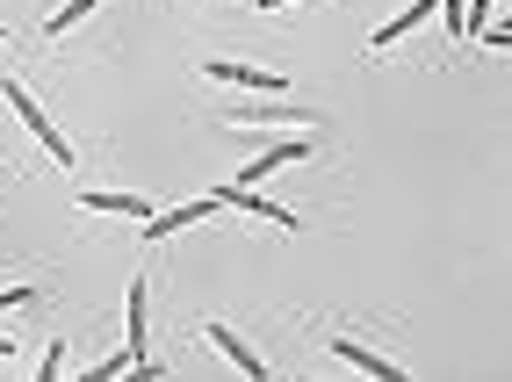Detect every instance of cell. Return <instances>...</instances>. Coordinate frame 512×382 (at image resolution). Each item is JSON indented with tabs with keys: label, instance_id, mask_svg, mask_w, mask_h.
<instances>
[{
	"label": "cell",
	"instance_id": "8fae6325",
	"mask_svg": "<svg viewBox=\"0 0 512 382\" xmlns=\"http://www.w3.org/2000/svg\"><path fill=\"white\" fill-rule=\"evenodd\" d=\"M101 8V0H58V8L44 15V37H65V29H73V22H87Z\"/></svg>",
	"mask_w": 512,
	"mask_h": 382
},
{
	"label": "cell",
	"instance_id": "277c9868",
	"mask_svg": "<svg viewBox=\"0 0 512 382\" xmlns=\"http://www.w3.org/2000/svg\"><path fill=\"white\" fill-rule=\"evenodd\" d=\"M217 210H246V217H267V224H282V231H296V210H282V202H260L253 188H217Z\"/></svg>",
	"mask_w": 512,
	"mask_h": 382
},
{
	"label": "cell",
	"instance_id": "ba28073f",
	"mask_svg": "<svg viewBox=\"0 0 512 382\" xmlns=\"http://www.w3.org/2000/svg\"><path fill=\"white\" fill-rule=\"evenodd\" d=\"M145 289H152V282H130V296H123V346H130L138 361H145V303H152Z\"/></svg>",
	"mask_w": 512,
	"mask_h": 382
},
{
	"label": "cell",
	"instance_id": "8992f818",
	"mask_svg": "<svg viewBox=\"0 0 512 382\" xmlns=\"http://www.w3.org/2000/svg\"><path fill=\"white\" fill-rule=\"evenodd\" d=\"M332 354L347 361V368H361V375H383V382H397V375H404L397 361H383V354H375V346H361V339H347V332L332 339Z\"/></svg>",
	"mask_w": 512,
	"mask_h": 382
},
{
	"label": "cell",
	"instance_id": "5bb4252c",
	"mask_svg": "<svg viewBox=\"0 0 512 382\" xmlns=\"http://www.w3.org/2000/svg\"><path fill=\"white\" fill-rule=\"evenodd\" d=\"M253 8H260V15H275V8H289V0H253Z\"/></svg>",
	"mask_w": 512,
	"mask_h": 382
},
{
	"label": "cell",
	"instance_id": "4fadbf2b",
	"mask_svg": "<svg viewBox=\"0 0 512 382\" xmlns=\"http://www.w3.org/2000/svg\"><path fill=\"white\" fill-rule=\"evenodd\" d=\"M440 15H448V37L462 44V0H440Z\"/></svg>",
	"mask_w": 512,
	"mask_h": 382
},
{
	"label": "cell",
	"instance_id": "52a82bcc",
	"mask_svg": "<svg viewBox=\"0 0 512 382\" xmlns=\"http://www.w3.org/2000/svg\"><path fill=\"white\" fill-rule=\"evenodd\" d=\"M80 210H101V217H138V224H145V217H152V202H145V195H116V188H87V195H80Z\"/></svg>",
	"mask_w": 512,
	"mask_h": 382
},
{
	"label": "cell",
	"instance_id": "6da1fadb",
	"mask_svg": "<svg viewBox=\"0 0 512 382\" xmlns=\"http://www.w3.org/2000/svg\"><path fill=\"white\" fill-rule=\"evenodd\" d=\"M0 101H8V109L22 116V130L37 137V145H44V152H51L58 166H73V137H65V130H58V123H51V116L37 109V94H29L22 80H0Z\"/></svg>",
	"mask_w": 512,
	"mask_h": 382
},
{
	"label": "cell",
	"instance_id": "9c48e42d",
	"mask_svg": "<svg viewBox=\"0 0 512 382\" xmlns=\"http://www.w3.org/2000/svg\"><path fill=\"white\" fill-rule=\"evenodd\" d=\"M433 8H440V0H404V15H397V22H383V29H375V51L404 44V37H412V29H419V22H426Z\"/></svg>",
	"mask_w": 512,
	"mask_h": 382
},
{
	"label": "cell",
	"instance_id": "5b68a950",
	"mask_svg": "<svg viewBox=\"0 0 512 382\" xmlns=\"http://www.w3.org/2000/svg\"><path fill=\"white\" fill-rule=\"evenodd\" d=\"M202 217H217V195H202V202H188V210H152L138 238H174V231H188V224H202Z\"/></svg>",
	"mask_w": 512,
	"mask_h": 382
},
{
	"label": "cell",
	"instance_id": "7c38bea8",
	"mask_svg": "<svg viewBox=\"0 0 512 382\" xmlns=\"http://www.w3.org/2000/svg\"><path fill=\"white\" fill-rule=\"evenodd\" d=\"M469 37H491V44H512L505 29H491V0H469Z\"/></svg>",
	"mask_w": 512,
	"mask_h": 382
},
{
	"label": "cell",
	"instance_id": "30bf717a",
	"mask_svg": "<svg viewBox=\"0 0 512 382\" xmlns=\"http://www.w3.org/2000/svg\"><path fill=\"white\" fill-rule=\"evenodd\" d=\"M210 346H217V354H224V361H238V368H246L253 382L267 375V361H260V354H253V346H246V339H238L231 325H210Z\"/></svg>",
	"mask_w": 512,
	"mask_h": 382
},
{
	"label": "cell",
	"instance_id": "7a4b0ae2",
	"mask_svg": "<svg viewBox=\"0 0 512 382\" xmlns=\"http://www.w3.org/2000/svg\"><path fill=\"white\" fill-rule=\"evenodd\" d=\"M202 80L238 87V94H260V101H282V94H289L282 73H267V65H238V58H202Z\"/></svg>",
	"mask_w": 512,
	"mask_h": 382
},
{
	"label": "cell",
	"instance_id": "3957f363",
	"mask_svg": "<svg viewBox=\"0 0 512 382\" xmlns=\"http://www.w3.org/2000/svg\"><path fill=\"white\" fill-rule=\"evenodd\" d=\"M289 159H311V137L303 130H289V137H275L260 159H246V173H238V188H253V181H267V173H282Z\"/></svg>",
	"mask_w": 512,
	"mask_h": 382
}]
</instances>
